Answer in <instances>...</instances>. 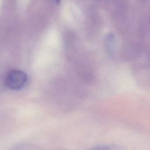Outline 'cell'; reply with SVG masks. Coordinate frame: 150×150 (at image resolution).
Returning a JSON list of instances; mask_svg holds the SVG:
<instances>
[{
	"label": "cell",
	"instance_id": "6da1fadb",
	"mask_svg": "<svg viewBox=\"0 0 150 150\" xmlns=\"http://www.w3.org/2000/svg\"><path fill=\"white\" fill-rule=\"evenodd\" d=\"M28 80V76L23 71L12 70L7 74L5 83L8 88L17 91L25 87L27 84Z\"/></svg>",
	"mask_w": 150,
	"mask_h": 150
},
{
	"label": "cell",
	"instance_id": "7a4b0ae2",
	"mask_svg": "<svg viewBox=\"0 0 150 150\" xmlns=\"http://www.w3.org/2000/svg\"><path fill=\"white\" fill-rule=\"evenodd\" d=\"M56 1V2H57V3H59V2L60 1V0H55Z\"/></svg>",
	"mask_w": 150,
	"mask_h": 150
}]
</instances>
